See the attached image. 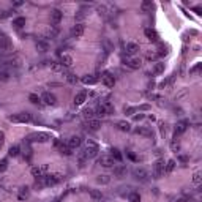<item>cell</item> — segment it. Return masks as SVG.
<instances>
[{"mask_svg":"<svg viewBox=\"0 0 202 202\" xmlns=\"http://www.w3.org/2000/svg\"><path fill=\"white\" fill-rule=\"evenodd\" d=\"M194 11H196L197 14H200V8H199V6H196V8H194Z\"/></svg>","mask_w":202,"mask_h":202,"instance_id":"db71d44e","label":"cell"},{"mask_svg":"<svg viewBox=\"0 0 202 202\" xmlns=\"http://www.w3.org/2000/svg\"><path fill=\"white\" fill-rule=\"evenodd\" d=\"M144 35H145L150 41H153V43H157V41H158V38H160L158 33L155 32L153 29H145V30H144Z\"/></svg>","mask_w":202,"mask_h":202,"instance_id":"9a60e30c","label":"cell"},{"mask_svg":"<svg viewBox=\"0 0 202 202\" xmlns=\"http://www.w3.org/2000/svg\"><path fill=\"white\" fill-rule=\"evenodd\" d=\"M87 99V92L85 90H82V92H79V93H76V96H74V104H82L84 101Z\"/></svg>","mask_w":202,"mask_h":202,"instance_id":"ac0fdd59","label":"cell"},{"mask_svg":"<svg viewBox=\"0 0 202 202\" xmlns=\"http://www.w3.org/2000/svg\"><path fill=\"white\" fill-rule=\"evenodd\" d=\"M200 68H202V63H197L196 67H193V68L189 70V73H191V74H196V73H199V71H200Z\"/></svg>","mask_w":202,"mask_h":202,"instance_id":"60d3db41","label":"cell"},{"mask_svg":"<svg viewBox=\"0 0 202 202\" xmlns=\"http://www.w3.org/2000/svg\"><path fill=\"white\" fill-rule=\"evenodd\" d=\"M5 142V133L3 131H0V145H2Z\"/></svg>","mask_w":202,"mask_h":202,"instance_id":"681fc988","label":"cell"},{"mask_svg":"<svg viewBox=\"0 0 202 202\" xmlns=\"http://www.w3.org/2000/svg\"><path fill=\"white\" fill-rule=\"evenodd\" d=\"M90 197L93 200H99L103 197V194H101V191H98V189H90Z\"/></svg>","mask_w":202,"mask_h":202,"instance_id":"83f0119b","label":"cell"},{"mask_svg":"<svg viewBox=\"0 0 202 202\" xmlns=\"http://www.w3.org/2000/svg\"><path fill=\"white\" fill-rule=\"evenodd\" d=\"M30 139H32L33 142H48V141L51 139V136H49L48 133H33V134L30 136Z\"/></svg>","mask_w":202,"mask_h":202,"instance_id":"52a82bcc","label":"cell"},{"mask_svg":"<svg viewBox=\"0 0 202 202\" xmlns=\"http://www.w3.org/2000/svg\"><path fill=\"white\" fill-rule=\"evenodd\" d=\"M59 150H60V153H63V155H71V149L68 145H59Z\"/></svg>","mask_w":202,"mask_h":202,"instance_id":"d6a6232c","label":"cell"},{"mask_svg":"<svg viewBox=\"0 0 202 202\" xmlns=\"http://www.w3.org/2000/svg\"><path fill=\"white\" fill-rule=\"evenodd\" d=\"M99 126H101V120H98V118H90L88 120V128L92 131L99 130Z\"/></svg>","mask_w":202,"mask_h":202,"instance_id":"ffe728a7","label":"cell"},{"mask_svg":"<svg viewBox=\"0 0 202 202\" xmlns=\"http://www.w3.org/2000/svg\"><path fill=\"white\" fill-rule=\"evenodd\" d=\"M19 153H21L19 145H13V147H10V150H8V155H10V157H17Z\"/></svg>","mask_w":202,"mask_h":202,"instance_id":"4316f807","label":"cell"},{"mask_svg":"<svg viewBox=\"0 0 202 202\" xmlns=\"http://www.w3.org/2000/svg\"><path fill=\"white\" fill-rule=\"evenodd\" d=\"M134 111H136L134 107H126V109H125V112H126V114H133Z\"/></svg>","mask_w":202,"mask_h":202,"instance_id":"f907efd6","label":"cell"},{"mask_svg":"<svg viewBox=\"0 0 202 202\" xmlns=\"http://www.w3.org/2000/svg\"><path fill=\"white\" fill-rule=\"evenodd\" d=\"M8 78H10V76H8V73H0V81H6Z\"/></svg>","mask_w":202,"mask_h":202,"instance_id":"c3c4849f","label":"cell"},{"mask_svg":"<svg viewBox=\"0 0 202 202\" xmlns=\"http://www.w3.org/2000/svg\"><path fill=\"white\" fill-rule=\"evenodd\" d=\"M71 33H73V36H76V38H79V36H82V35H84V24L78 22V24H76L74 27H73Z\"/></svg>","mask_w":202,"mask_h":202,"instance_id":"5bb4252c","label":"cell"},{"mask_svg":"<svg viewBox=\"0 0 202 202\" xmlns=\"http://www.w3.org/2000/svg\"><path fill=\"white\" fill-rule=\"evenodd\" d=\"M153 172H155V175L157 177H160V175H163L164 174V161H157L155 163V166H153Z\"/></svg>","mask_w":202,"mask_h":202,"instance_id":"4fadbf2b","label":"cell"},{"mask_svg":"<svg viewBox=\"0 0 202 202\" xmlns=\"http://www.w3.org/2000/svg\"><path fill=\"white\" fill-rule=\"evenodd\" d=\"M123 172H125V168H122V166H118V168L114 169V174H115V175H122Z\"/></svg>","mask_w":202,"mask_h":202,"instance_id":"f6af8a7d","label":"cell"},{"mask_svg":"<svg viewBox=\"0 0 202 202\" xmlns=\"http://www.w3.org/2000/svg\"><path fill=\"white\" fill-rule=\"evenodd\" d=\"M128 157H130L133 161H136V160H137V158H136V155H133V153H128Z\"/></svg>","mask_w":202,"mask_h":202,"instance_id":"816d5d0a","label":"cell"},{"mask_svg":"<svg viewBox=\"0 0 202 202\" xmlns=\"http://www.w3.org/2000/svg\"><path fill=\"white\" fill-rule=\"evenodd\" d=\"M93 112H95V115H98V117H104V115H107V109H106L104 104H98Z\"/></svg>","mask_w":202,"mask_h":202,"instance_id":"7402d4cb","label":"cell"},{"mask_svg":"<svg viewBox=\"0 0 202 202\" xmlns=\"http://www.w3.org/2000/svg\"><path fill=\"white\" fill-rule=\"evenodd\" d=\"M84 155H85L87 158H95L96 155H98V145H96L93 141H87V142H85Z\"/></svg>","mask_w":202,"mask_h":202,"instance_id":"6da1fadb","label":"cell"},{"mask_svg":"<svg viewBox=\"0 0 202 202\" xmlns=\"http://www.w3.org/2000/svg\"><path fill=\"white\" fill-rule=\"evenodd\" d=\"M126 65L130 67V68H133V70H139L141 65H142V62H141V59L131 57V59H126Z\"/></svg>","mask_w":202,"mask_h":202,"instance_id":"8fae6325","label":"cell"},{"mask_svg":"<svg viewBox=\"0 0 202 202\" xmlns=\"http://www.w3.org/2000/svg\"><path fill=\"white\" fill-rule=\"evenodd\" d=\"M29 99H30V103H33V104H40V103H41V98H40L38 95H35V93H32V95L29 96Z\"/></svg>","mask_w":202,"mask_h":202,"instance_id":"e575fe53","label":"cell"},{"mask_svg":"<svg viewBox=\"0 0 202 202\" xmlns=\"http://www.w3.org/2000/svg\"><path fill=\"white\" fill-rule=\"evenodd\" d=\"M11 122H17V123H29L32 120V115L27 114V112H21V114H16L10 117Z\"/></svg>","mask_w":202,"mask_h":202,"instance_id":"3957f363","label":"cell"},{"mask_svg":"<svg viewBox=\"0 0 202 202\" xmlns=\"http://www.w3.org/2000/svg\"><path fill=\"white\" fill-rule=\"evenodd\" d=\"M163 71H164V65L163 63H157V65H155V73L160 74V73H163Z\"/></svg>","mask_w":202,"mask_h":202,"instance_id":"b9f144b4","label":"cell"},{"mask_svg":"<svg viewBox=\"0 0 202 202\" xmlns=\"http://www.w3.org/2000/svg\"><path fill=\"white\" fill-rule=\"evenodd\" d=\"M175 166H177L175 160H169L166 164H164V172H172L174 169H175Z\"/></svg>","mask_w":202,"mask_h":202,"instance_id":"cb8c5ba5","label":"cell"},{"mask_svg":"<svg viewBox=\"0 0 202 202\" xmlns=\"http://www.w3.org/2000/svg\"><path fill=\"white\" fill-rule=\"evenodd\" d=\"M98 164L103 168H114L115 166V161L112 157H109V155H103L99 160H98Z\"/></svg>","mask_w":202,"mask_h":202,"instance_id":"5b68a950","label":"cell"},{"mask_svg":"<svg viewBox=\"0 0 202 202\" xmlns=\"http://www.w3.org/2000/svg\"><path fill=\"white\" fill-rule=\"evenodd\" d=\"M139 52V44L136 43H126V54H130V56H134V54Z\"/></svg>","mask_w":202,"mask_h":202,"instance_id":"e0dca14e","label":"cell"},{"mask_svg":"<svg viewBox=\"0 0 202 202\" xmlns=\"http://www.w3.org/2000/svg\"><path fill=\"white\" fill-rule=\"evenodd\" d=\"M200 182H202V174L200 172H194L193 174V183H194V185H199Z\"/></svg>","mask_w":202,"mask_h":202,"instance_id":"4dcf8cb0","label":"cell"},{"mask_svg":"<svg viewBox=\"0 0 202 202\" xmlns=\"http://www.w3.org/2000/svg\"><path fill=\"white\" fill-rule=\"evenodd\" d=\"M101 79H103V84H104L106 87H109V88L115 85V79H114V76L111 74V73H104Z\"/></svg>","mask_w":202,"mask_h":202,"instance_id":"9c48e42d","label":"cell"},{"mask_svg":"<svg viewBox=\"0 0 202 202\" xmlns=\"http://www.w3.org/2000/svg\"><path fill=\"white\" fill-rule=\"evenodd\" d=\"M134 177L137 180H145L147 177H149V174H147L144 169H134Z\"/></svg>","mask_w":202,"mask_h":202,"instance_id":"603a6c76","label":"cell"},{"mask_svg":"<svg viewBox=\"0 0 202 202\" xmlns=\"http://www.w3.org/2000/svg\"><path fill=\"white\" fill-rule=\"evenodd\" d=\"M171 149H172V152H179V150H180V144H179L177 141H172Z\"/></svg>","mask_w":202,"mask_h":202,"instance_id":"7bdbcfd3","label":"cell"},{"mask_svg":"<svg viewBox=\"0 0 202 202\" xmlns=\"http://www.w3.org/2000/svg\"><path fill=\"white\" fill-rule=\"evenodd\" d=\"M153 8V3L150 2V0H145V2H142V5H141V10H142V13H149L150 10Z\"/></svg>","mask_w":202,"mask_h":202,"instance_id":"d4e9b609","label":"cell"},{"mask_svg":"<svg viewBox=\"0 0 202 202\" xmlns=\"http://www.w3.org/2000/svg\"><path fill=\"white\" fill-rule=\"evenodd\" d=\"M43 180H44V185L54 186L63 180V175L62 174H51V175H43Z\"/></svg>","mask_w":202,"mask_h":202,"instance_id":"7a4b0ae2","label":"cell"},{"mask_svg":"<svg viewBox=\"0 0 202 202\" xmlns=\"http://www.w3.org/2000/svg\"><path fill=\"white\" fill-rule=\"evenodd\" d=\"M111 152H112V155H111V157L114 158V161H122V158H123V157H122L120 150H118V149H112Z\"/></svg>","mask_w":202,"mask_h":202,"instance_id":"f1b7e54d","label":"cell"},{"mask_svg":"<svg viewBox=\"0 0 202 202\" xmlns=\"http://www.w3.org/2000/svg\"><path fill=\"white\" fill-rule=\"evenodd\" d=\"M8 16H10V11H0V19H5Z\"/></svg>","mask_w":202,"mask_h":202,"instance_id":"7dc6e473","label":"cell"},{"mask_svg":"<svg viewBox=\"0 0 202 202\" xmlns=\"http://www.w3.org/2000/svg\"><path fill=\"white\" fill-rule=\"evenodd\" d=\"M82 114H84V117L88 118V120H90V118H93V115H95V112L92 111V109H84V112H82Z\"/></svg>","mask_w":202,"mask_h":202,"instance_id":"8d00e7d4","label":"cell"},{"mask_svg":"<svg viewBox=\"0 0 202 202\" xmlns=\"http://www.w3.org/2000/svg\"><path fill=\"white\" fill-rule=\"evenodd\" d=\"M117 128L120 131H125V133H128V131H131V125L128 123V122H125V120H120V122H117Z\"/></svg>","mask_w":202,"mask_h":202,"instance_id":"44dd1931","label":"cell"},{"mask_svg":"<svg viewBox=\"0 0 202 202\" xmlns=\"http://www.w3.org/2000/svg\"><path fill=\"white\" fill-rule=\"evenodd\" d=\"M27 197H29V188H21L19 199H27Z\"/></svg>","mask_w":202,"mask_h":202,"instance_id":"d590c367","label":"cell"},{"mask_svg":"<svg viewBox=\"0 0 202 202\" xmlns=\"http://www.w3.org/2000/svg\"><path fill=\"white\" fill-rule=\"evenodd\" d=\"M60 65L62 67H71L73 65V57L68 56V54H63L62 59H60Z\"/></svg>","mask_w":202,"mask_h":202,"instance_id":"d6986e66","label":"cell"},{"mask_svg":"<svg viewBox=\"0 0 202 202\" xmlns=\"http://www.w3.org/2000/svg\"><path fill=\"white\" fill-rule=\"evenodd\" d=\"M36 48H38V51H41V52H46L49 49V46H48V43H44V41H38V43H36Z\"/></svg>","mask_w":202,"mask_h":202,"instance_id":"f546056e","label":"cell"},{"mask_svg":"<svg viewBox=\"0 0 202 202\" xmlns=\"http://www.w3.org/2000/svg\"><path fill=\"white\" fill-rule=\"evenodd\" d=\"M158 56H166V48L163 44H160V48H158Z\"/></svg>","mask_w":202,"mask_h":202,"instance_id":"bcb514c9","label":"cell"},{"mask_svg":"<svg viewBox=\"0 0 202 202\" xmlns=\"http://www.w3.org/2000/svg\"><path fill=\"white\" fill-rule=\"evenodd\" d=\"M52 70L59 73V71H62V70H63V67L60 65V63H57V62H52Z\"/></svg>","mask_w":202,"mask_h":202,"instance_id":"ee69618b","label":"cell"},{"mask_svg":"<svg viewBox=\"0 0 202 202\" xmlns=\"http://www.w3.org/2000/svg\"><path fill=\"white\" fill-rule=\"evenodd\" d=\"M130 202H141V196L137 193H131L130 194Z\"/></svg>","mask_w":202,"mask_h":202,"instance_id":"74e56055","label":"cell"},{"mask_svg":"<svg viewBox=\"0 0 202 202\" xmlns=\"http://www.w3.org/2000/svg\"><path fill=\"white\" fill-rule=\"evenodd\" d=\"M98 82V76L96 74H85L84 78H82V84L85 85H93Z\"/></svg>","mask_w":202,"mask_h":202,"instance_id":"7c38bea8","label":"cell"},{"mask_svg":"<svg viewBox=\"0 0 202 202\" xmlns=\"http://www.w3.org/2000/svg\"><path fill=\"white\" fill-rule=\"evenodd\" d=\"M136 134H142V136H152V133L149 130H145V128H136Z\"/></svg>","mask_w":202,"mask_h":202,"instance_id":"836d02e7","label":"cell"},{"mask_svg":"<svg viewBox=\"0 0 202 202\" xmlns=\"http://www.w3.org/2000/svg\"><path fill=\"white\" fill-rule=\"evenodd\" d=\"M41 101L44 104H48V106H54L57 103V98H56V95L54 93H51V92H44L43 93V96H41Z\"/></svg>","mask_w":202,"mask_h":202,"instance_id":"8992f818","label":"cell"},{"mask_svg":"<svg viewBox=\"0 0 202 202\" xmlns=\"http://www.w3.org/2000/svg\"><path fill=\"white\" fill-rule=\"evenodd\" d=\"M8 169V161L6 160H0V172H5Z\"/></svg>","mask_w":202,"mask_h":202,"instance_id":"f35d334b","label":"cell"},{"mask_svg":"<svg viewBox=\"0 0 202 202\" xmlns=\"http://www.w3.org/2000/svg\"><path fill=\"white\" fill-rule=\"evenodd\" d=\"M82 144V139H81V137L79 136H71L70 137V139H68V147H70V149L73 150V149H78V147Z\"/></svg>","mask_w":202,"mask_h":202,"instance_id":"30bf717a","label":"cell"},{"mask_svg":"<svg viewBox=\"0 0 202 202\" xmlns=\"http://www.w3.org/2000/svg\"><path fill=\"white\" fill-rule=\"evenodd\" d=\"M67 79H68L70 84H76V82H78V78H76L74 74H73V73H70V74L67 76Z\"/></svg>","mask_w":202,"mask_h":202,"instance_id":"ab89813d","label":"cell"},{"mask_svg":"<svg viewBox=\"0 0 202 202\" xmlns=\"http://www.w3.org/2000/svg\"><path fill=\"white\" fill-rule=\"evenodd\" d=\"M13 25L16 27V29H21V27H24L25 25V17H22V16L16 17V19L13 21Z\"/></svg>","mask_w":202,"mask_h":202,"instance_id":"484cf974","label":"cell"},{"mask_svg":"<svg viewBox=\"0 0 202 202\" xmlns=\"http://www.w3.org/2000/svg\"><path fill=\"white\" fill-rule=\"evenodd\" d=\"M177 202H189V200H188V199H185V197H182V199H179Z\"/></svg>","mask_w":202,"mask_h":202,"instance_id":"f5cc1de1","label":"cell"},{"mask_svg":"<svg viewBox=\"0 0 202 202\" xmlns=\"http://www.w3.org/2000/svg\"><path fill=\"white\" fill-rule=\"evenodd\" d=\"M62 19H63V13H62L60 10H57V8H56V10H52V11H51V21H52L54 25L60 24Z\"/></svg>","mask_w":202,"mask_h":202,"instance_id":"ba28073f","label":"cell"},{"mask_svg":"<svg viewBox=\"0 0 202 202\" xmlns=\"http://www.w3.org/2000/svg\"><path fill=\"white\" fill-rule=\"evenodd\" d=\"M96 182H98V183H101V185H106V183L111 182V179H109V175H98Z\"/></svg>","mask_w":202,"mask_h":202,"instance_id":"1f68e13d","label":"cell"},{"mask_svg":"<svg viewBox=\"0 0 202 202\" xmlns=\"http://www.w3.org/2000/svg\"><path fill=\"white\" fill-rule=\"evenodd\" d=\"M186 128H188V122H186V120H180V122L175 125V136H177V134H182V133H185V131H186Z\"/></svg>","mask_w":202,"mask_h":202,"instance_id":"2e32d148","label":"cell"},{"mask_svg":"<svg viewBox=\"0 0 202 202\" xmlns=\"http://www.w3.org/2000/svg\"><path fill=\"white\" fill-rule=\"evenodd\" d=\"M48 171H49V166H48V164H43V166H33V168L30 169L32 175H33V177H36V179L43 177Z\"/></svg>","mask_w":202,"mask_h":202,"instance_id":"277c9868","label":"cell"}]
</instances>
